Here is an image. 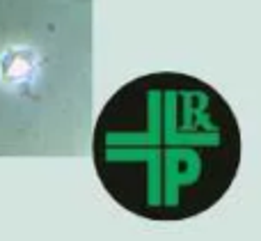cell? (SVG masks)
<instances>
[{
  "label": "cell",
  "mask_w": 261,
  "mask_h": 241,
  "mask_svg": "<svg viewBox=\"0 0 261 241\" xmlns=\"http://www.w3.org/2000/svg\"><path fill=\"white\" fill-rule=\"evenodd\" d=\"M231 106L204 81L174 71L122 85L94 124V168L130 214L179 223L216 207L241 165Z\"/></svg>",
  "instance_id": "6da1fadb"
}]
</instances>
